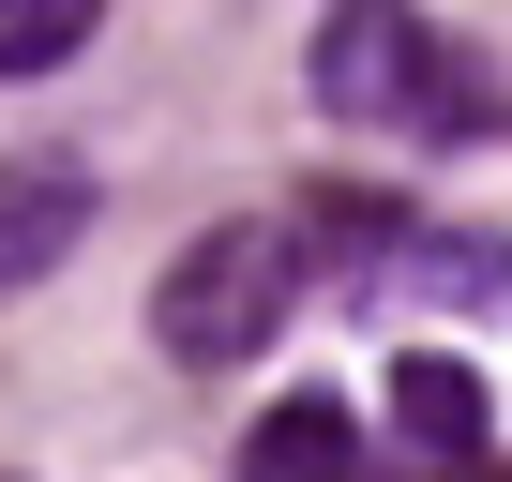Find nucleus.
<instances>
[{"mask_svg": "<svg viewBox=\"0 0 512 482\" xmlns=\"http://www.w3.org/2000/svg\"><path fill=\"white\" fill-rule=\"evenodd\" d=\"M302 76H317V106H332V121H362V136H497L482 61H467V46H437L422 0H332L317 46H302Z\"/></svg>", "mask_w": 512, "mask_h": 482, "instance_id": "f257e3e1", "label": "nucleus"}, {"mask_svg": "<svg viewBox=\"0 0 512 482\" xmlns=\"http://www.w3.org/2000/svg\"><path fill=\"white\" fill-rule=\"evenodd\" d=\"M106 31V0H0V76H61Z\"/></svg>", "mask_w": 512, "mask_h": 482, "instance_id": "0eeeda50", "label": "nucleus"}, {"mask_svg": "<svg viewBox=\"0 0 512 482\" xmlns=\"http://www.w3.org/2000/svg\"><path fill=\"white\" fill-rule=\"evenodd\" d=\"M91 211H106V196H91L76 151H0V302L46 287L76 241H91Z\"/></svg>", "mask_w": 512, "mask_h": 482, "instance_id": "7ed1b4c3", "label": "nucleus"}, {"mask_svg": "<svg viewBox=\"0 0 512 482\" xmlns=\"http://www.w3.org/2000/svg\"><path fill=\"white\" fill-rule=\"evenodd\" d=\"M392 272H422V287H452V302H497V317H512V257H497L482 226H407V257H392Z\"/></svg>", "mask_w": 512, "mask_h": 482, "instance_id": "423d86ee", "label": "nucleus"}, {"mask_svg": "<svg viewBox=\"0 0 512 482\" xmlns=\"http://www.w3.org/2000/svg\"><path fill=\"white\" fill-rule=\"evenodd\" d=\"M241 482H347V407H332V392H287L272 422H256Z\"/></svg>", "mask_w": 512, "mask_h": 482, "instance_id": "39448f33", "label": "nucleus"}, {"mask_svg": "<svg viewBox=\"0 0 512 482\" xmlns=\"http://www.w3.org/2000/svg\"><path fill=\"white\" fill-rule=\"evenodd\" d=\"M392 422H407V437H422L437 467H467V452H482V377L422 347V362H392Z\"/></svg>", "mask_w": 512, "mask_h": 482, "instance_id": "20e7f679", "label": "nucleus"}, {"mask_svg": "<svg viewBox=\"0 0 512 482\" xmlns=\"http://www.w3.org/2000/svg\"><path fill=\"white\" fill-rule=\"evenodd\" d=\"M0 482H16V467H0Z\"/></svg>", "mask_w": 512, "mask_h": 482, "instance_id": "6e6552de", "label": "nucleus"}, {"mask_svg": "<svg viewBox=\"0 0 512 482\" xmlns=\"http://www.w3.org/2000/svg\"><path fill=\"white\" fill-rule=\"evenodd\" d=\"M302 226L287 211H226V226H196L181 257H166V287H151V347L181 362V377H226V362H256L287 317H302Z\"/></svg>", "mask_w": 512, "mask_h": 482, "instance_id": "f03ea898", "label": "nucleus"}]
</instances>
